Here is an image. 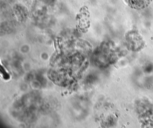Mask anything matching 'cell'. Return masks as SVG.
I'll return each mask as SVG.
<instances>
[{"instance_id":"obj_1","label":"cell","mask_w":153,"mask_h":128,"mask_svg":"<svg viewBox=\"0 0 153 128\" xmlns=\"http://www.w3.org/2000/svg\"><path fill=\"white\" fill-rule=\"evenodd\" d=\"M126 38L129 47L133 51H139L144 46L142 37L136 31H131L128 34L127 33Z\"/></svg>"}]
</instances>
